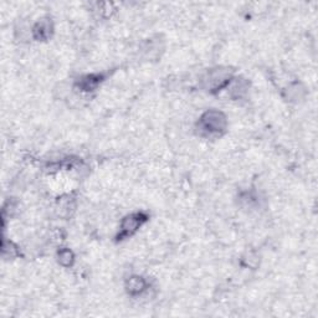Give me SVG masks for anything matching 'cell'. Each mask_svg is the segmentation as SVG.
Returning a JSON list of instances; mask_svg holds the SVG:
<instances>
[{
	"instance_id": "obj_1",
	"label": "cell",
	"mask_w": 318,
	"mask_h": 318,
	"mask_svg": "<svg viewBox=\"0 0 318 318\" xmlns=\"http://www.w3.org/2000/svg\"><path fill=\"white\" fill-rule=\"evenodd\" d=\"M199 128L205 136H219L227 128V117L219 111H208L201 116Z\"/></svg>"
},
{
	"instance_id": "obj_2",
	"label": "cell",
	"mask_w": 318,
	"mask_h": 318,
	"mask_svg": "<svg viewBox=\"0 0 318 318\" xmlns=\"http://www.w3.org/2000/svg\"><path fill=\"white\" fill-rule=\"evenodd\" d=\"M147 219L148 217L144 213H142V211H140V213L139 211H138V213H133V214L126 217L125 219L122 220V224H121V239L135 234V232L147 222Z\"/></svg>"
},
{
	"instance_id": "obj_3",
	"label": "cell",
	"mask_w": 318,
	"mask_h": 318,
	"mask_svg": "<svg viewBox=\"0 0 318 318\" xmlns=\"http://www.w3.org/2000/svg\"><path fill=\"white\" fill-rule=\"evenodd\" d=\"M208 87L211 91H218L230 82V74L227 70H213L205 77Z\"/></svg>"
},
{
	"instance_id": "obj_4",
	"label": "cell",
	"mask_w": 318,
	"mask_h": 318,
	"mask_svg": "<svg viewBox=\"0 0 318 318\" xmlns=\"http://www.w3.org/2000/svg\"><path fill=\"white\" fill-rule=\"evenodd\" d=\"M127 291L131 293V295H140L143 291L147 288V282L143 277L140 276H132L130 280L127 281Z\"/></svg>"
},
{
	"instance_id": "obj_5",
	"label": "cell",
	"mask_w": 318,
	"mask_h": 318,
	"mask_svg": "<svg viewBox=\"0 0 318 318\" xmlns=\"http://www.w3.org/2000/svg\"><path fill=\"white\" fill-rule=\"evenodd\" d=\"M102 80H103V76L99 74L87 75V76L81 79V81H80V87L82 89V91H92V90H94L101 84Z\"/></svg>"
},
{
	"instance_id": "obj_6",
	"label": "cell",
	"mask_w": 318,
	"mask_h": 318,
	"mask_svg": "<svg viewBox=\"0 0 318 318\" xmlns=\"http://www.w3.org/2000/svg\"><path fill=\"white\" fill-rule=\"evenodd\" d=\"M51 34V24L48 20H41L34 28V36L38 40H45Z\"/></svg>"
},
{
	"instance_id": "obj_7",
	"label": "cell",
	"mask_w": 318,
	"mask_h": 318,
	"mask_svg": "<svg viewBox=\"0 0 318 318\" xmlns=\"http://www.w3.org/2000/svg\"><path fill=\"white\" fill-rule=\"evenodd\" d=\"M74 259L75 256L71 250L64 249L61 251H59V262L62 266H71L72 262H74Z\"/></svg>"
}]
</instances>
